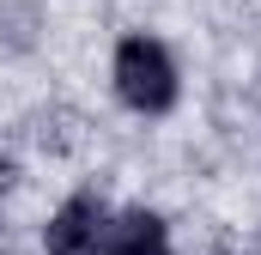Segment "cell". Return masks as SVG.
Instances as JSON below:
<instances>
[{"instance_id":"7a4b0ae2","label":"cell","mask_w":261,"mask_h":255,"mask_svg":"<svg viewBox=\"0 0 261 255\" xmlns=\"http://www.w3.org/2000/svg\"><path fill=\"white\" fill-rule=\"evenodd\" d=\"M103 237H110V207L91 189H79V194H67L61 207L49 213L43 255H103Z\"/></svg>"},{"instance_id":"3957f363","label":"cell","mask_w":261,"mask_h":255,"mask_svg":"<svg viewBox=\"0 0 261 255\" xmlns=\"http://www.w3.org/2000/svg\"><path fill=\"white\" fill-rule=\"evenodd\" d=\"M103 255H170V225L152 207H128V213L110 219Z\"/></svg>"},{"instance_id":"6da1fadb","label":"cell","mask_w":261,"mask_h":255,"mask_svg":"<svg viewBox=\"0 0 261 255\" xmlns=\"http://www.w3.org/2000/svg\"><path fill=\"white\" fill-rule=\"evenodd\" d=\"M110 79H116V97L128 104L134 116H170L176 97H182V73H176V55L146 37V31H128L116 43V61H110Z\"/></svg>"}]
</instances>
